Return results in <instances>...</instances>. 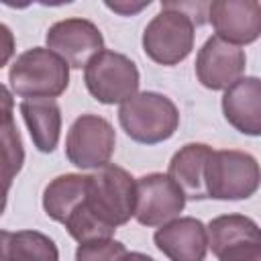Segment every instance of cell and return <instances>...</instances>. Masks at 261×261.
<instances>
[{"label": "cell", "instance_id": "d4e9b609", "mask_svg": "<svg viewBox=\"0 0 261 261\" xmlns=\"http://www.w3.org/2000/svg\"><path fill=\"white\" fill-rule=\"evenodd\" d=\"M12 108H14V100H12V94L0 84V118H6V116H12Z\"/></svg>", "mask_w": 261, "mask_h": 261}, {"label": "cell", "instance_id": "4316f807", "mask_svg": "<svg viewBox=\"0 0 261 261\" xmlns=\"http://www.w3.org/2000/svg\"><path fill=\"white\" fill-rule=\"evenodd\" d=\"M120 261H153V259L143 255V253H124Z\"/></svg>", "mask_w": 261, "mask_h": 261}, {"label": "cell", "instance_id": "8992f818", "mask_svg": "<svg viewBox=\"0 0 261 261\" xmlns=\"http://www.w3.org/2000/svg\"><path fill=\"white\" fill-rule=\"evenodd\" d=\"M143 47L153 61L175 65L184 61L194 47V22L179 10L161 2V12L143 33Z\"/></svg>", "mask_w": 261, "mask_h": 261}, {"label": "cell", "instance_id": "9a60e30c", "mask_svg": "<svg viewBox=\"0 0 261 261\" xmlns=\"http://www.w3.org/2000/svg\"><path fill=\"white\" fill-rule=\"evenodd\" d=\"M20 114L29 126L39 151L51 153L59 143L61 110L53 98H27L20 102Z\"/></svg>", "mask_w": 261, "mask_h": 261}, {"label": "cell", "instance_id": "2e32d148", "mask_svg": "<svg viewBox=\"0 0 261 261\" xmlns=\"http://www.w3.org/2000/svg\"><path fill=\"white\" fill-rule=\"evenodd\" d=\"M88 175L80 173H65L55 177L43 194V208L49 218L57 222H65L67 216L75 210V206L86 198Z\"/></svg>", "mask_w": 261, "mask_h": 261}, {"label": "cell", "instance_id": "484cf974", "mask_svg": "<svg viewBox=\"0 0 261 261\" xmlns=\"http://www.w3.org/2000/svg\"><path fill=\"white\" fill-rule=\"evenodd\" d=\"M8 239L10 232L0 230V261H8Z\"/></svg>", "mask_w": 261, "mask_h": 261}, {"label": "cell", "instance_id": "ba28073f", "mask_svg": "<svg viewBox=\"0 0 261 261\" xmlns=\"http://www.w3.org/2000/svg\"><path fill=\"white\" fill-rule=\"evenodd\" d=\"M104 39L98 27L86 18H65L55 22L47 33V47L61 57L67 67H86L102 51Z\"/></svg>", "mask_w": 261, "mask_h": 261}, {"label": "cell", "instance_id": "603a6c76", "mask_svg": "<svg viewBox=\"0 0 261 261\" xmlns=\"http://www.w3.org/2000/svg\"><path fill=\"white\" fill-rule=\"evenodd\" d=\"M14 53V37L6 24L0 22V67L10 61Z\"/></svg>", "mask_w": 261, "mask_h": 261}, {"label": "cell", "instance_id": "d6986e66", "mask_svg": "<svg viewBox=\"0 0 261 261\" xmlns=\"http://www.w3.org/2000/svg\"><path fill=\"white\" fill-rule=\"evenodd\" d=\"M8 261H59L55 243L37 230L10 232Z\"/></svg>", "mask_w": 261, "mask_h": 261}, {"label": "cell", "instance_id": "9c48e42d", "mask_svg": "<svg viewBox=\"0 0 261 261\" xmlns=\"http://www.w3.org/2000/svg\"><path fill=\"white\" fill-rule=\"evenodd\" d=\"M186 206L177 184L163 173H149L137 181L135 218L145 226H157L175 218Z\"/></svg>", "mask_w": 261, "mask_h": 261}, {"label": "cell", "instance_id": "52a82bcc", "mask_svg": "<svg viewBox=\"0 0 261 261\" xmlns=\"http://www.w3.org/2000/svg\"><path fill=\"white\" fill-rule=\"evenodd\" d=\"M116 145V135L110 122L96 114H82L67 133V159L82 169H100L108 165Z\"/></svg>", "mask_w": 261, "mask_h": 261}, {"label": "cell", "instance_id": "3957f363", "mask_svg": "<svg viewBox=\"0 0 261 261\" xmlns=\"http://www.w3.org/2000/svg\"><path fill=\"white\" fill-rule=\"evenodd\" d=\"M8 80L22 98H55L69 84V67L53 51L35 47L16 57Z\"/></svg>", "mask_w": 261, "mask_h": 261}, {"label": "cell", "instance_id": "ac0fdd59", "mask_svg": "<svg viewBox=\"0 0 261 261\" xmlns=\"http://www.w3.org/2000/svg\"><path fill=\"white\" fill-rule=\"evenodd\" d=\"M241 243H261L257 224L241 214L218 216L208 226V247L218 257L222 251Z\"/></svg>", "mask_w": 261, "mask_h": 261}, {"label": "cell", "instance_id": "277c9868", "mask_svg": "<svg viewBox=\"0 0 261 261\" xmlns=\"http://www.w3.org/2000/svg\"><path fill=\"white\" fill-rule=\"evenodd\" d=\"M206 194L216 200H243L257 192L259 165L243 151H212L204 173Z\"/></svg>", "mask_w": 261, "mask_h": 261}, {"label": "cell", "instance_id": "6da1fadb", "mask_svg": "<svg viewBox=\"0 0 261 261\" xmlns=\"http://www.w3.org/2000/svg\"><path fill=\"white\" fill-rule=\"evenodd\" d=\"M137 181L118 165H104L98 173L88 175L86 206L106 226L114 228L135 216Z\"/></svg>", "mask_w": 261, "mask_h": 261}, {"label": "cell", "instance_id": "e0dca14e", "mask_svg": "<svg viewBox=\"0 0 261 261\" xmlns=\"http://www.w3.org/2000/svg\"><path fill=\"white\" fill-rule=\"evenodd\" d=\"M24 161V149L12 116L0 118V214L6 208V196L14 175Z\"/></svg>", "mask_w": 261, "mask_h": 261}, {"label": "cell", "instance_id": "7c38bea8", "mask_svg": "<svg viewBox=\"0 0 261 261\" xmlns=\"http://www.w3.org/2000/svg\"><path fill=\"white\" fill-rule=\"evenodd\" d=\"M157 249L171 261H204L208 251L206 226L196 218H175L155 232Z\"/></svg>", "mask_w": 261, "mask_h": 261}, {"label": "cell", "instance_id": "7a4b0ae2", "mask_svg": "<svg viewBox=\"0 0 261 261\" xmlns=\"http://www.w3.org/2000/svg\"><path fill=\"white\" fill-rule=\"evenodd\" d=\"M118 120L133 141L155 145L175 133L179 114L167 96L157 92H141L120 104Z\"/></svg>", "mask_w": 261, "mask_h": 261}, {"label": "cell", "instance_id": "44dd1931", "mask_svg": "<svg viewBox=\"0 0 261 261\" xmlns=\"http://www.w3.org/2000/svg\"><path fill=\"white\" fill-rule=\"evenodd\" d=\"M220 261H261V243H241L218 255Z\"/></svg>", "mask_w": 261, "mask_h": 261}, {"label": "cell", "instance_id": "30bf717a", "mask_svg": "<svg viewBox=\"0 0 261 261\" xmlns=\"http://www.w3.org/2000/svg\"><path fill=\"white\" fill-rule=\"evenodd\" d=\"M208 20L216 37L232 43H253L261 33V4L257 0H214L208 2Z\"/></svg>", "mask_w": 261, "mask_h": 261}, {"label": "cell", "instance_id": "5b68a950", "mask_svg": "<svg viewBox=\"0 0 261 261\" xmlns=\"http://www.w3.org/2000/svg\"><path fill=\"white\" fill-rule=\"evenodd\" d=\"M86 86L102 104H122L137 94L139 71L135 63L116 51H100L86 65Z\"/></svg>", "mask_w": 261, "mask_h": 261}, {"label": "cell", "instance_id": "ffe728a7", "mask_svg": "<svg viewBox=\"0 0 261 261\" xmlns=\"http://www.w3.org/2000/svg\"><path fill=\"white\" fill-rule=\"evenodd\" d=\"M126 253L124 245L112 239H98L80 243L75 251V261H120Z\"/></svg>", "mask_w": 261, "mask_h": 261}, {"label": "cell", "instance_id": "4fadbf2b", "mask_svg": "<svg viewBox=\"0 0 261 261\" xmlns=\"http://www.w3.org/2000/svg\"><path fill=\"white\" fill-rule=\"evenodd\" d=\"M226 120L241 133L257 137L261 133V84L257 77H239L222 96Z\"/></svg>", "mask_w": 261, "mask_h": 261}, {"label": "cell", "instance_id": "7402d4cb", "mask_svg": "<svg viewBox=\"0 0 261 261\" xmlns=\"http://www.w3.org/2000/svg\"><path fill=\"white\" fill-rule=\"evenodd\" d=\"M163 4L186 14L194 22V27H200L208 20V2H163Z\"/></svg>", "mask_w": 261, "mask_h": 261}, {"label": "cell", "instance_id": "8fae6325", "mask_svg": "<svg viewBox=\"0 0 261 261\" xmlns=\"http://www.w3.org/2000/svg\"><path fill=\"white\" fill-rule=\"evenodd\" d=\"M245 51L218 37H210L198 53L196 75L210 90H226L245 71Z\"/></svg>", "mask_w": 261, "mask_h": 261}, {"label": "cell", "instance_id": "5bb4252c", "mask_svg": "<svg viewBox=\"0 0 261 261\" xmlns=\"http://www.w3.org/2000/svg\"><path fill=\"white\" fill-rule=\"evenodd\" d=\"M210 153L212 149L208 145L190 143L171 157L167 175L177 184V188L184 192L186 198H192V200L208 198L204 173H206V163H208Z\"/></svg>", "mask_w": 261, "mask_h": 261}, {"label": "cell", "instance_id": "cb8c5ba5", "mask_svg": "<svg viewBox=\"0 0 261 261\" xmlns=\"http://www.w3.org/2000/svg\"><path fill=\"white\" fill-rule=\"evenodd\" d=\"M149 4H151L149 0H147V2H139V4H128V2H106V8H110V10H114V12L122 14V16H130V14L141 12V10L147 8Z\"/></svg>", "mask_w": 261, "mask_h": 261}]
</instances>
